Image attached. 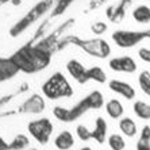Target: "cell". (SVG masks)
<instances>
[{
  "label": "cell",
  "mask_w": 150,
  "mask_h": 150,
  "mask_svg": "<svg viewBox=\"0 0 150 150\" xmlns=\"http://www.w3.org/2000/svg\"><path fill=\"white\" fill-rule=\"evenodd\" d=\"M137 150H150V126H143L137 141Z\"/></svg>",
  "instance_id": "2e32d148"
},
{
  "label": "cell",
  "mask_w": 150,
  "mask_h": 150,
  "mask_svg": "<svg viewBox=\"0 0 150 150\" xmlns=\"http://www.w3.org/2000/svg\"><path fill=\"white\" fill-rule=\"evenodd\" d=\"M104 105V96L100 91H93L85 98H83L80 101H77L74 105L67 108V107H61L56 105L53 108V115L57 120L62 123H72L85 115L88 111L91 110H100Z\"/></svg>",
  "instance_id": "6da1fadb"
},
{
  "label": "cell",
  "mask_w": 150,
  "mask_h": 150,
  "mask_svg": "<svg viewBox=\"0 0 150 150\" xmlns=\"http://www.w3.org/2000/svg\"><path fill=\"white\" fill-rule=\"evenodd\" d=\"M138 85L141 91L146 96H150V72L149 70H142L138 74Z\"/></svg>",
  "instance_id": "d6986e66"
},
{
  "label": "cell",
  "mask_w": 150,
  "mask_h": 150,
  "mask_svg": "<svg viewBox=\"0 0 150 150\" xmlns=\"http://www.w3.org/2000/svg\"><path fill=\"white\" fill-rule=\"evenodd\" d=\"M67 70H68V73L72 76V79H74L79 84H85L89 81L88 69L84 67L80 61H77V59H70V61H68Z\"/></svg>",
  "instance_id": "ba28073f"
},
{
  "label": "cell",
  "mask_w": 150,
  "mask_h": 150,
  "mask_svg": "<svg viewBox=\"0 0 150 150\" xmlns=\"http://www.w3.org/2000/svg\"><path fill=\"white\" fill-rule=\"evenodd\" d=\"M54 146L58 150H70L74 146V137L69 130H64L54 138Z\"/></svg>",
  "instance_id": "8fae6325"
},
{
  "label": "cell",
  "mask_w": 150,
  "mask_h": 150,
  "mask_svg": "<svg viewBox=\"0 0 150 150\" xmlns=\"http://www.w3.org/2000/svg\"><path fill=\"white\" fill-rule=\"evenodd\" d=\"M107 143H108V146L111 150H125V147H126L125 139L119 134H111L107 138Z\"/></svg>",
  "instance_id": "ffe728a7"
},
{
  "label": "cell",
  "mask_w": 150,
  "mask_h": 150,
  "mask_svg": "<svg viewBox=\"0 0 150 150\" xmlns=\"http://www.w3.org/2000/svg\"><path fill=\"white\" fill-rule=\"evenodd\" d=\"M88 73H89V81H95L99 84H104L107 81V74L100 67L88 68Z\"/></svg>",
  "instance_id": "ac0fdd59"
},
{
  "label": "cell",
  "mask_w": 150,
  "mask_h": 150,
  "mask_svg": "<svg viewBox=\"0 0 150 150\" xmlns=\"http://www.w3.org/2000/svg\"><path fill=\"white\" fill-rule=\"evenodd\" d=\"M133 111L139 119H143V120L150 119V104H147L145 101L137 100L133 104Z\"/></svg>",
  "instance_id": "e0dca14e"
},
{
  "label": "cell",
  "mask_w": 150,
  "mask_h": 150,
  "mask_svg": "<svg viewBox=\"0 0 150 150\" xmlns=\"http://www.w3.org/2000/svg\"><path fill=\"white\" fill-rule=\"evenodd\" d=\"M43 108H45V101H43V99H42L41 96H38V95H34V96L22 107V110H25L23 112H31V114L42 112Z\"/></svg>",
  "instance_id": "9a60e30c"
},
{
  "label": "cell",
  "mask_w": 150,
  "mask_h": 150,
  "mask_svg": "<svg viewBox=\"0 0 150 150\" xmlns=\"http://www.w3.org/2000/svg\"><path fill=\"white\" fill-rule=\"evenodd\" d=\"M149 1H150V0H149Z\"/></svg>",
  "instance_id": "4316f807"
},
{
  "label": "cell",
  "mask_w": 150,
  "mask_h": 150,
  "mask_svg": "<svg viewBox=\"0 0 150 150\" xmlns=\"http://www.w3.org/2000/svg\"><path fill=\"white\" fill-rule=\"evenodd\" d=\"M147 39V31H135V30H116L112 34V41L122 49H130L138 43Z\"/></svg>",
  "instance_id": "5b68a950"
},
{
  "label": "cell",
  "mask_w": 150,
  "mask_h": 150,
  "mask_svg": "<svg viewBox=\"0 0 150 150\" xmlns=\"http://www.w3.org/2000/svg\"><path fill=\"white\" fill-rule=\"evenodd\" d=\"M42 93L50 100H57L61 98H70L73 95V88L61 72H56L43 83Z\"/></svg>",
  "instance_id": "7a4b0ae2"
},
{
  "label": "cell",
  "mask_w": 150,
  "mask_h": 150,
  "mask_svg": "<svg viewBox=\"0 0 150 150\" xmlns=\"http://www.w3.org/2000/svg\"><path fill=\"white\" fill-rule=\"evenodd\" d=\"M79 150H93V149L89 146H85V147H81V149H79Z\"/></svg>",
  "instance_id": "603a6c76"
},
{
  "label": "cell",
  "mask_w": 150,
  "mask_h": 150,
  "mask_svg": "<svg viewBox=\"0 0 150 150\" xmlns=\"http://www.w3.org/2000/svg\"><path fill=\"white\" fill-rule=\"evenodd\" d=\"M108 67L111 70L118 72V73H134L138 69L135 59L130 56L114 57L108 61Z\"/></svg>",
  "instance_id": "52a82bcc"
},
{
  "label": "cell",
  "mask_w": 150,
  "mask_h": 150,
  "mask_svg": "<svg viewBox=\"0 0 150 150\" xmlns=\"http://www.w3.org/2000/svg\"><path fill=\"white\" fill-rule=\"evenodd\" d=\"M138 57L142 59L143 62L150 64V49H147V47H141V49L138 50Z\"/></svg>",
  "instance_id": "7402d4cb"
},
{
  "label": "cell",
  "mask_w": 150,
  "mask_h": 150,
  "mask_svg": "<svg viewBox=\"0 0 150 150\" xmlns=\"http://www.w3.org/2000/svg\"><path fill=\"white\" fill-rule=\"evenodd\" d=\"M108 88L111 89L112 92H115V93L120 95L122 98H125L126 100H133L135 98V89L131 84L126 83V81H122V80H111L108 83Z\"/></svg>",
  "instance_id": "9c48e42d"
},
{
  "label": "cell",
  "mask_w": 150,
  "mask_h": 150,
  "mask_svg": "<svg viewBox=\"0 0 150 150\" xmlns=\"http://www.w3.org/2000/svg\"><path fill=\"white\" fill-rule=\"evenodd\" d=\"M146 31H147V39H150V28H147Z\"/></svg>",
  "instance_id": "cb8c5ba5"
},
{
  "label": "cell",
  "mask_w": 150,
  "mask_h": 150,
  "mask_svg": "<svg viewBox=\"0 0 150 150\" xmlns=\"http://www.w3.org/2000/svg\"><path fill=\"white\" fill-rule=\"evenodd\" d=\"M104 1H105V0H96V3H98V4H101V3H104Z\"/></svg>",
  "instance_id": "d4e9b609"
},
{
  "label": "cell",
  "mask_w": 150,
  "mask_h": 150,
  "mask_svg": "<svg viewBox=\"0 0 150 150\" xmlns=\"http://www.w3.org/2000/svg\"><path fill=\"white\" fill-rule=\"evenodd\" d=\"M105 112L111 119H120L125 114V107L118 99H110L104 104Z\"/></svg>",
  "instance_id": "7c38bea8"
},
{
  "label": "cell",
  "mask_w": 150,
  "mask_h": 150,
  "mask_svg": "<svg viewBox=\"0 0 150 150\" xmlns=\"http://www.w3.org/2000/svg\"><path fill=\"white\" fill-rule=\"evenodd\" d=\"M107 131H108V126L107 122L103 116H98L95 120V127L92 130H89L87 126L79 125L76 127V135L80 141H96L99 145H103L107 139Z\"/></svg>",
  "instance_id": "3957f363"
},
{
  "label": "cell",
  "mask_w": 150,
  "mask_h": 150,
  "mask_svg": "<svg viewBox=\"0 0 150 150\" xmlns=\"http://www.w3.org/2000/svg\"><path fill=\"white\" fill-rule=\"evenodd\" d=\"M31 150H35V149H31Z\"/></svg>",
  "instance_id": "484cf974"
},
{
  "label": "cell",
  "mask_w": 150,
  "mask_h": 150,
  "mask_svg": "<svg viewBox=\"0 0 150 150\" xmlns=\"http://www.w3.org/2000/svg\"><path fill=\"white\" fill-rule=\"evenodd\" d=\"M77 45L80 46L84 52L96 58H107L111 54V46L107 41L101 38L95 39H83L79 41Z\"/></svg>",
  "instance_id": "8992f818"
},
{
  "label": "cell",
  "mask_w": 150,
  "mask_h": 150,
  "mask_svg": "<svg viewBox=\"0 0 150 150\" xmlns=\"http://www.w3.org/2000/svg\"><path fill=\"white\" fill-rule=\"evenodd\" d=\"M92 31H93L96 35L104 34V33L107 31V25H105L104 22H96V23L92 25Z\"/></svg>",
  "instance_id": "44dd1931"
},
{
  "label": "cell",
  "mask_w": 150,
  "mask_h": 150,
  "mask_svg": "<svg viewBox=\"0 0 150 150\" xmlns=\"http://www.w3.org/2000/svg\"><path fill=\"white\" fill-rule=\"evenodd\" d=\"M119 130L129 138H134L138 134V126L131 118L126 116V118L119 119Z\"/></svg>",
  "instance_id": "4fadbf2b"
},
{
  "label": "cell",
  "mask_w": 150,
  "mask_h": 150,
  "mask_svg": "<svg viewBox=\"0 0 150 150\" xmlns=\"http://www.w3.org/2000/svg\"><path fill=\"white\" fill-rule=\"evenodd\" d=\"M53 130H54V126H53L52 120L47 118L35 119L27 125L28 134L41 145H46L49 142L50 137L53 134Z\"/></svg>",
  "instance_id": "277c9868"
},
{
  "label": "cell",
  "mask_w": 150,
  "mask_h": 150,
  "mask_svg": "<svg viewBox=\"0 0 150 150\" xmlns=\"http://www.w3.org/2000/svg\"><path fill=\"white\" fill-rule=\"evenodd\" d=\"M133 19L137 23H139V25L150 23V7L145 6V4L137 6L133 10Z\"/></svg>",
  "instance_id": "5bb4252c"
},
{
  "label": "cell",
  "mask_w": 150,
  "mask_h": 150,
  "mask_svg": "<svg viewBox=\"0 0 150 150\" xmlns=\"http://www.w3.org/2000/svg\"><path fill=\"white\" fill-rule=\"evenodd\" d=\"M134 0H120L116 6H111V7H108V10H107V16H108V19L111 22H115V23H118V22H120L125 18L126 12H127V8L133 4Z\"/></svg>",
  "instance_id": "30bf717a"
}]
</instances>
